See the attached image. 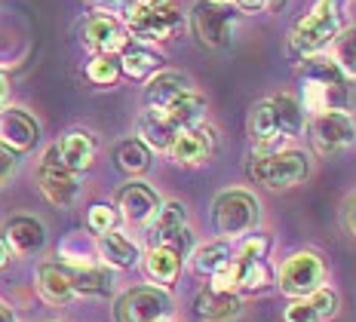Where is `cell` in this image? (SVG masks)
<instances>
[{
	"label": "cell",
	"mask_w": 356,
	"mask_h": 322,
	"mask_svg": "<svg viewBox=\"0 0 356 322\" xmlns=\"http://www.w3.org/2000/svg\"><path fill=\"white\" fill-rule=\"evenodd\" d=\"M301 71H298V102L304 108V114L314 117L323 111H356V80L350 74H344L335 65V58L320 52V56L301 58Z\"/></svg>",
	"instance_id": "obj_1"
},
{
	"label": "cell",
	"mask_w": 356,
	"mask_h": 322,
	"mask_svg": "<svg viewBox=\"0 0 356 322\" xmlns=\"http://www.w3.org/2000/svg\"><path fill=\"white\" fill-rule=\"evenodd\" d=\"M347 6H350V0H314L310 13H304L292 25V34H289L292 56L310 58L329 52L335 34L347 25Z\"/></svg>",
	"instance_id": "obj_2"
},
{
	"label": "cell",
	"mask_w": 356,
	"mask_h": 322,
	"mask_svg": "<svg viewBox=\"0 0 356 322\" xmlns=\"http://www.w3.org/2000/svg\"><path fill=\"white\" fill-rule=\"evenodd\" d=\"M310 172H314V156L292 145L277 154H261V156L249 154L246 163L249 182H255L264 191H292V187L307 182Z\"/></svg>",
	"instance_id": "obj_3"
},
{
	"label": "cell",
	"mask_w": 356,
	"mask_h": 322,
	"mask_svg": "<svg viewBox=\"0 0 356 322\" xmlns=\"http://www.w3.org/2000/svg\"><path fill=\"white\" fill-rule=\"evenodd\" d=\"M246 126H249V141L267 138V136H286L295 141L304 132V126H307V114H304L298 95L277 92L270 99H261L252 104Z\"/></svg>",
	"instance_id": "obj_4"
},
{
	"label": "cell",
	"mask_w": 356,
	"mask_h": 322,
	"mask_svg": "<svg viewBox=\"0 0 356 322\" xmlns=\"http://www.w3.org/2000/svg\"><path fill=\"white\" fill-rule=\"evenodd\" d=\"M261 200L252 191L243 187H231L221 191L212 203V227L225 239H240L261 227Z\"/></svg>",
	"instance_id": "obj_5"
},
{
	"label": "cell",
	"mask_w": 356,
	"mask_h": 322,
	"mask_svg": "<svg viewBox=\"0 0 356 322\" xmlns=\"http://www.w3.org/2000/svg\"><path fill=\"white\" fill-rule=\"evenodd\" d=\"M240 10L231 0H197L191 6V31L206 49H225L234 40Z\"/></svg>",
	"instance_id": "obj_6"
},
{
	"label": "cell",
	"mask_w": 356,
	"mask_h": 322,
	"mask_svg": "<svg viewBox=\"0 0 356 322\" xmlns=\"http://www.w3.org/2000/svg\"><path fill=\"white\" fill-rule=\"evenodd\" d=\"M325 282H329V267L316 249L292 252L277 271V289L286 298H307L310 291H316Z\"/></svg>",
	"instance_id": "obj_7"
},
{
	"label": "cell",
	"mask_w": 356,
	"mask_h": 322,
	"mask_svg": "<svg viewBox=\"0 0 356 322\" xmlns=\"http://www.w3.org/2000/svg\"><path fill=\"white\" fill-rule=\"evenodd\" d=\"M37 187H40L43 200L53 203L56 209H71L80 200V191H83L80 172L65 166L56 145H49L40 156V163H37Z\"/></svg>",
	"instance_id": "obj_8"
},
{
	"label": "cell",
	"mask_w": 356,
	"mask_h": 322,
	"mask_svg": "<svg viewBox=\"0 0 356 322\" xmlns=\"http://www.w3.org/2000/svg\"><path fill=\"white\" fill-rule=\"evenodd\" d=\"M181 22V13H175L172 6H145L138 0H129L123 6L126 31L142 43H166L169 37L178 34Z\"/></svg>",
	"instance_id": "obj_9"
},
{
	"label": "cell",
	"mask_w": 356,
	"mask_h": 322,
	"mask_svg": "<svg viewBox=\"0 0 356 322\" xmlns=\"http://www.w3.org/2000/svg\"><path fill=\"white\" fill-rule=\"evenodd\" d=\"M175 301L169 289L160 286H132L114 301V322H154L172 316Z\"/></svg>",
	"instance_id": "obj_10"
},
{
	"label": "cell",
	"mask_w": 356,
	"mask_h": 322,
	"mask_svg": "<svg viewBox=\"0 0 356 322\" xmlns=\"http://www.w3.org/2000/svg\"><path fill=\"white\" fill-rule=\"evenodd\" d=\"M310 141L320 154H338L356 145V114L323 111L310 117Z\"/></svg>",
	"instance_id": "obj_11"
},
{
	"label": "cell",
	"mask_w": 356,
	"mask_h": 322,
	"mask_svg": "<svg viewBox=\"0 0 356 322\" xmlns=\"http://www.w3.org/2000/svg\"><path fill=\"white\" fill-rule=\"evenodd\" d=\"M80 43L92 56H120L129 47V31H126L123 19L111 16V13H92L80 25Z\"/></svg>",
	"instance_id": "obj_12"
},
{
	"label": "cell",
	"mask_w": 356,
	"mask_h": 322,
	"mask_svg": "<svg viewBox=\"0 0 356 322\" xmlns=\"http://www.w3.org/2000/svg\"><path fill=\"white\" fill-rule=\"evenodd\" d=\"M160 203H163L160 193L154 191L151 184L138 182V178H132L129 184H123L120 191H117V200H114L117 212H120V221H126L136 230H145L147 224L154 221Z\"/></svg>",
	"instance_id": "obj_13"
},
{
	"label": "cell",
	"mask_w": 356,
	"mask_h": 322,
	"mask_svg": "<svg viewBox=\"0 0 356 322\" xmlns=\"http://www.w3.org/2000/svg\"><path fill=\"white\" fill-rule=\"evenodd\" d=\"M215 151H218V136H215L212 126L200 123V126L178 132L166 154L178 166H206L215 156Z\"/></svg>",
	"instance_id": "obj_14"
},
{
	"label": "cell",
	"mask_w": 356,
	"mask_h": 322,
	"mask_svg": "<svg viewBox=\"0 0 356 322\" xmlns=\"http://www.w3.org/2000/svg\"><path fill=\"white\" fill-rule=\"evenodd\" d=\"M40 141V123L25 108H0V145L16 154H28Z\"/></svg>",
	"instance_id": "obj_15"
},
{
	"label": "cell",
	"mask_w": 356,
	"mask_h": 322,
	"mask_svg": "<svg viewBox=\"0 0 356 322\" xmlns=\"http://www.w3.org/2000/svg\"><path fill=\"white\" fill-rule=\"evenodd\" d=\"M95 255H99V261L105 267H111V271H132V267H138L142 245L129 234H123L120 227H114V230H108V234L95 236Z\"/></svg>",
	"instance_id": "obj_16"
},
{
	"label": "cell",
	"mask_w": 356,
	"mask_h": 322,
	"mask_svg": "<svg viewBox=\"0 0 356 322\" xmlns=\"http://www.w3.org/2000/svg\"><path fill=\"white\" fill-rule=\"evenodd\" d=\"M34 286H37V295H40L43 304L49 307H68L77 291H74V282H71V273L62 261H43L34 273Z\"/></svg>",
	"instance_id": "obj_17"
},
{
	"label": "cell",
	"mask_w": 356,
	"mask_h": 322,
	"mask_svg": "<svg viewBox=\"0 0 356 322\" xmlns=\"http://www.w3.org/2000/svg\"><path fill=\"white\" fill-rule=\"evenodd\" d=\"M194 316L197 322H236L243 316V295L203 286L194 298Z\"/></svg>",
	"instance_id": "obj_18"
},
{
	"label": "cell",
	"mask_w": 356,
	"mask_h": 322,
	"mask_svg": "<svg viewBox=\"0 0 356 322\" xmlns=\"http://www.w3.org/2000/svg\"><path fill=\"white\" fill-rule=\"evenodd\" d=\"M0 236L6 239L10 252L19 255V258H31V255H37L47 245V227L34 215H13L3 224V234Z\"/></svg>",
	"instance_id": "obj_19"
},
{
	"label": "cell",
	"mask_w": 356,
	"mask_h": 322,
	"mask_svg": "<svg viewBox=\"0 0 356 322\" xmlns=\"http://www.w3.org/2000/svg\"><path fill=\"white\" fill-rule=\"evenodd\" d=\"M138 264H142L145 276L154 282V286L160 289H172L178 282V276H181V267H184V258L178 255L172 245H147L142 252V258H138Z\"/></svg>",
	"instance_id": "obj_20"
},
{
	"label": "cell",
	"mask_w": 356,
	"mask_h": 322,
	"mask_svg": "<svg viewBox=\"0 0 356 322\" xmlns=\"http://www.w3.org/2000/svg\"><path fill=\"white\" fill-rule=\"evenodd\" d=\"M68 273H71V282H74L77 298H111L117 291V276H114L111 267L102 264V261L68 267Z\"/></svg>",
	"instance_id": "obj_21"
},
{
	"label": "cell",
	"mask_w": 356,
	"mask_h": 322,
	"mask_svg": "<svg viewBox=\"0 0 356 322\" xmlns=\"http://www.w3.org/2000/svg\"><path fill=\"white\" fill-rule=\"evenodd\" d=\"M184 227H191V212L181 200H163L154 221L147 224V245H160V243H169L181 234Z\"/></svg>",
	"instance_id": "obj_22"
},
{
	"label": "cell",
	"mask_w": 356,
	"mask_h": 322,
	"mask_svg": "<svg viewBox=\"0 0 356 322\" xmlns=\"http://www.w3.org/2000/svg\"><path fill=\"white\" fill-rule=\"evenodd\" d=\"M56 147H58V156H62L65 166L80 172V175H83L86 169H92L95 154H99V141H95V136L89 129H68L56 141Z\"/></svg>",
	"instance_id": "obj_23"
},
{
	"label": "cell",
	"mask_w": 356,
	"mask_h": 322,
	"mask_svg": "<svg viewBox=\"0 0 356 322\" xmlns=\"http://www.w3.org/2000/svg\"><path fill=\"white\" fill-rule=\"evenodd\" d=\"M194 89V80L188 77L184 71H157L147 77V86H145V108H154V111H163L169 102H175L181 92Z\"/></svg>",
	"instance_id": "obj_24"
},
{
	"label": "cell",
	"mask_w": 356,
	"mask_h": 322,
	"mask_svg": "<svg viewBox=\"0 0 356 322\" xmlns=\"http://www.w3.org/2000/svg\"><path fill=\"white\" fill-rule=\"evenodd\" d=\"M234 258V239H225V236H215V239H206V243H197L188 255V264L197 276H209L218 271L221 264Z\"/></svg>",
	"instance_id": "obj_25"
},
{
	"label": "cell",
	"mask_w": 356,
	"mask_h": 322,
	"mask_svg": "<svg viewBox=\"0 0 356 322\" xmlns=\"http://www.w3.org/2000/svg\"><path fill=\"white\" fill-rule=\"evenodd\" d=\"M206 111H209L206 95H200L197 89H188V92H181L175 102H169L166 108H163V114H166L169 123L181 132V129H191V126L206 123Z\"/></svg>",
	"instance_id": "obj_26"
},
{
	"label": "cell",
	"mask_w": 356,
	"mask_h": 322,
	"mask_svg": "<svg viewBox=\"0 0 356 322\" xmlns=\"http://www.w3.org/2000/svg\"><path fill=\"white\" fill-rule=\"evenodd\" d=\"M175 136H178V129L169 123V117L163 114V111L145 108V114L138 117V138H142L151 151L166 154L169 145L175 141Z\"/></svg>",
	"instance_id": "obj_27"
},
{
	"label": "cell",
	"mask_w": 356,
	"mask_h": 322,
	"mask_svg": "<svg viewBox=\"0 0 356 322\" xmlns=\"http://www.w3.org/2000/svg\"><path fill=\"white\" fill-rule=\"evenodd\" d=\"M154 163V151L145 145L142 138H123L114 145V166L129 178H138L151 169Z\"/></svg>",
	"instance_id": "obj_28"
},
{
	"label": "cell",
	"mask_w": 356,
	"mask_h": 322,
	"mask_svg": "<svg viewBox=\"0 0 356 322\" xmlns=\"http://www.w3.org/2000/svg\"><path fill=\"white\" fill-rule=\"evenodd\" d=\"M117 58H120V74H126L129 80H147L163 68V56L151 47H126Z\"/></svg>",
	"instance_id": "obj_29"
},
{
	"label": "cell",
	"mask_w": 356,
	"mask_h": 322,
	"mask_svg": "<svg viewBox=\"0 0 356 322\" xmlns=\"http://www.w3.org/2000/svg\"><path fill=\"white\" fill-rule=\"evenodd\" d=\"M270 289H277V271L270 267V261H243L240 295H264Z\"/></svg>",
	"instance_id": "obj_30"
},
{
	"label": "cell",
	"mask_w": 356,
	"mask_h": 322,
	"mask_svg": "<svg viewBox=\"0 0 356 322\" xmlns=\"http://www.w3.org/2000/svg\"><path fill=\"white\" fill-rule=\"evenodd\" d=\"M58 261L68 267H77V264H92V261H99V255H95V236L86 239L83 234H71L65 236L62 243H58Z\"/></svg>",
	"instance_id": "obj_31"
},
{
	"label": "cell",
	"mask_w": 356,
	"mask_h": 322,
	"mask_svg": "<svg viewBox=\"0 0 356 322\" xmlns=\"http://www.w3.org/2000/svg\"><path fill=\"white\" fill-rule=\"evenodd\" d=\"M332 58L344 74L356 80V25H344L332 40Z\"/></svg>",
	"instance_id": "obj_32"
},
{
	"label": "cell",
	"mask_w": 356,
	"mask_h": 322,
	"mask_svg": "<svg viewBox=\"0 0 356 322\" xmlns=\"http://www.w3.org/2000/svg\"><path fill=\"white\" fill-rule=\"evenodd\" d=\"M86 80L92 86H114L120 80V58L117 56H92L86 62Z\"/></svg>",
	"instance_id": "obj_33"
},
{
	"label": "cell",
	"mask_w": 356,
	"mask_h": 322,
	"mask_svg": "<svg viewBox=\"0 0 356 322\" xmlns=\"http://www.w3.org/2000/svg\"><path fill=\"white\" fill-rule=\"evenodd\" d=\"M273 249V236L264 230H252V234L234 239V255L240 261H261Z\"/></svg>",
	"instance_id": "obj_34"
},
{
	"label": "cell",
	"mask_w": 356,
	"mask_h": 322,
	"mask_svg": "<svg viewBox=\"0 0 356 322\" xmlns=\"http://www.w3.org/2000/svg\"><path fill=\"white\" fill-rule=\"evenodd\" d=\"M117 224H120V212H117L114 203H92L86 209V227L92 236L108 234V230H114Z\"/></svg>",
	"instance_id": "obj_35"
},
{
	"label": "cell",
	"mask_w": 356,
	"mask_h": 322,
	"mask_svg": "<svg viewBox=\"0 0 356 322\" xmlns=\"http://www.w3.org/2000/svg\"><path fill=\"white\" fill-rule=\"evenodd\" d=\"M240 280H243V261L234 255L227 264H221L218 271L209 276V282H206V286H212L218 291H236V295H240Z\"/></svg>",
	"instance_id": "obj_36"
},
{
	"label": "cell",
	"mask_w": 356,
	"mask_h": 322,
	"mask_svg": "<svg viewBox=\"0 0 356 322\" xmlns=\"http://www.w3.org/2000/svg\"><path fill=\"white\" fill-rule=\"evenodd\" d=\"M310 304H314V310H316V316H320V322H329V319H335L338 316V310H341V295L335 289L325 282V286H320L316 291H310Z\"/></svg>",
	"instance_id": "obj_37"
},
{
	"label": "cell",
	"mask_w": 356,
	"mask_h": 322,
	"mask_svg": "<svg viewBox=\"0 0 356 322\" xmlns=\"http://www.w3.org/2000/svg\"><path fill=\"white\" fill-rule=\"evenodd\" d=\"M283 322H320L310 298H289L286 310H283Z\"/></svg>",
	"instance_id": "obj_38"
},
{
	"label": "cell",
	"mask_w": 356,
	"mask_h": 322,
	"mask_svg": "<svg viewBox=\"0 0 356 322\" xmlns=\"http://www.w3.org/2000/svg\"><path fill=\"white\" fill-rule=\"evenodd\" d=\"M16 169H19V154L0 145V187H6V184L13 182Z\"/></svg>",
	"instance_id": "obj_39"
},
{
	"label": "cell",
	"mask_w": 356,
	"mask_h": 322,
	"mask_svg": "<svg viewBox=\"0 0 356 322\" xmlns=\"http://www.w3.org/2000/svg\"><path fill=\"white\" fill-rule=\"evenodd\" d=\"M341 218H344V227L347 234L356 236V191L350 193V197L344 200V212H341Z\"/></svg>",
	"instance_id": "obj_40"
},
{
	"label": "cell",
	"mask_w": 356,
	"mask_h": 322,
	"mask_svg": "<svg viewBox=\"0 0 356 322\" xmlns=\"http://www.w3.org/2000/svg\"><path fill=\"white\" fill-rule=\"evenodd\" d=\"M89 6H95L99 13H117V10H123L129 0H86Z\"/></svg>",
	"instance_id": "obj_41"
},
{
	"label": "cell",
	"mask_w": 356,
	"mask_h": 322,
	"mask_svg": "<svg viewBox=\"0 0 356 322\" xmlns=\"http://www.w3.org/2000/svg\"><path fill=\"white\" fill-rule=\"evenodd\" d=\"M13 258H16V255L10 252V245H6V239L0 236V271H6V267L13 264Z\"/></svg>",
	"instance_id": "obj_42"
},
{
	"label": "cell",
	"mask_w": 356,
	"mask_h": 322,
	"mask_svg": "<svg viewBox=\"0 0 356 322\" xmlns=\"http://www.w3.org/2000/svg\"><path fill=\"white\" fill-rule=\"evenodd\" d=\"M0 322H19V313L10 307V301L0 298Z\"/></svg>",
	"instance_id": "obj_43"
},
{
	"label": "cell",
	"mask_w": 356,
	"mask_h": 322,
	"mask_svg": "<svg viewBox=\"0 0 356 322\" xmlns=\"http://www.w3.org/2000/svg\"><path fill=\"white\" fill-rule=\"evenodd\" d=\"M6 99H10V77L0 71V108H6Z\"/></svg>",
	"instance_id": "obj_44"
},
{
	"label": "cell",
	"mask_w": 356,
	"mask_h": 322,
	"mask_svg": "<svg viewBox=\"0 0 356 322\" xmlns=\"http://www.w3.org/2000/svg\"><path fill=\"white\" fill-rule=\"evenodd\" d=\"M261 3H264V13H283L289 0H261Z\"/></svg>",
	"instance_id": "obj_45"
},
{
	"label": "cell",
	"mask_w": 356,
	"mask_h": 322,
	"mask_svg": "<svg viewBox=\"0 0 356 322\" xmlns=\"http://www.w3.org/2000/svg\"><path fill=\"white\" fill-rule=\"evenodd\" d=\"M145 6H172V0H138Z\"/></svg>",
	"instance_id": "obj_46"
},
{
	"label": "cell",
	"mask_w": 356,
	"mask_h": 322,
	"mask_svg": "<svg viewBox=\"0 0 356 322\" xmlns=\"http://www.w3.org/2000/svg\"><path fill=\"white\" fill-rule=\"evenodd\" d=\"M154 322H175L172 316H163V319H154Z\"/></svg>",
	"instance_id": "obj_47"
},
{
	"label": "cell",
	"mask_w": 356,
	"mask_h": 322,
	"mask_svg": "<svg viewBox=\"0 0 356 322\" xmlns=\"http://www.w3.org/2000/svg\"><path fill=\"white\" fill-rule=\"evenodd\" d=\"M47 322H56V319H47Z\"/></svg>",
	"instance_id": "obj_48"
}]
</instances>
